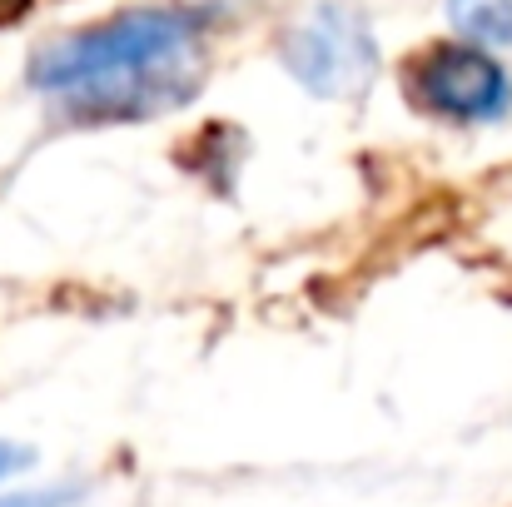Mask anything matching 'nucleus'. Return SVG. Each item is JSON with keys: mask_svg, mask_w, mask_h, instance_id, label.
Returning a JSON list of instances; mask_svg holds the SVG:
<instances>
[{"mask_svg": "<svg viewBox=\"0 0 512 507\" xmlns=\"http://www.w3.org/2000/svg\"><path fill=\"white\" fill-rule=\"evenodd\" d=\"M209 10L145 5L35 50L30 85L60 95L75 120H145L199 90V35Z\"/></svg>", "mask_w": 512, "mask_h": 507, "instance_id": "nucleus-1", "label": "nucleus"}, {"mask_svg": "<svg viewBox=\"0 0 512 507\" xmlns=\"http://www.w3.org/2000/svg\"><path fill=\"white\" fill-rule=\"evenodd\" d=\"M284 70L319 100H358L378 75L373 25L358 5L319 0L284 35Z\"/></svg>", "mask_w": 512, "mask_h": 507, "instance_id": "nucleus-2", "label": "nucleus"}, {"mask_svg": "<svg viewBox=\"0 0 512 507\" xmlns=\"http://www.w3.org/2000/svg\"><path fill=\"white\" fill-rule=\"evenodd\" d=\"M408 95L418 110L458 125H488L503 120L512 105V75L498 65L493 50L483 45H433L428 55L413 60L408 70Z\"/></svg>", "mask_w": 512, "mask_h": 507, "instance_id": "nucleus-3", "label": "nucleus"}, {"mask_svg": "<svg viewBox=\"0 0 512 507\" xmlns=\"http://www.w3.org/2000/svg\"><path fill=\"white\" fill-rule=\"evenodd\" d=\"M443 10L468 45H483V50L512 45V0H443Z\"/></svg>", "mask_w": 512, "mask_h": 507, "instance_id": "nucleus-4", "label": "nucleus"}, {"mask_svg": "<svg viewBox=\"0 0 512 507\" xmlns=\"http://www.w3.org/2000/svg\"><path fill=\"white\" fill-rule=\"evenodd\" d=\"M80 498V488H50V493H10L0 507H70Z\"/></svg>", "mask_w": 512, "mask_h": 507, "instance_id": "nucleus-5", "label": "nucleus"}, {"mask_svg": "<svg viewBox=\"0 0 512 507\" xmlns=\"http://www.w3.org/2000/svg\"><path fill=\"white\" fill-rule=\"evenodd\" d=\"M25 468H35V448L30 443H15V438H0V483L15 478V473H25Z\"/></svg>", "mask_w": 512, "mask_h": 507, "instance_id": "nucleus-6", "label": "nucleus"}]
</instances>
